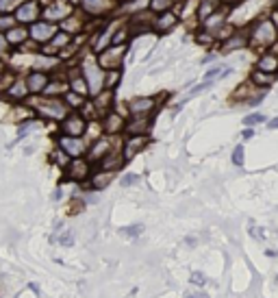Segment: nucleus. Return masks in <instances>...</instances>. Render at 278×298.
Masks as SVG:
<instances>
[{
  "label": "nucleus",
  "instance_id": "f257e3e1",
  "mask_svg": "<svg viewBox=\"0 0 278 298\" xmlns=\"http://www.w3.org/2000/svg\"><path fill=\"white\" fill-rule=\"evenodd\" d=\"M24 105L43 120H53V122H61L65 115L70 113V109L65 107L61 96H28Z\"/></svg>",
  "mask_w": 278,
  "mask_h": 298
},
{
  "label": "nucleus",
  "instance_id": "f03ea898",
  "mask_svg": "<svg viewBox=\"0 0 278 298\" xmlns=\"http://www.w3.org/2000/svg\"><path fill=\"white\" fill-rule=\"evenodd\" d=\"M278 39V26L272 18L259 20L252 26V31H248V46H257V48H272Z\"/></svg>",
  "mask_w": 278,
  "mask_h": 298
},
{
  "label": "nucleus",
  "instance_id": "7ed1b4c3",
  "mask_svg": "<svg viewBox=\"0 0 278 298\" xmlns=\"http://www.w3.org/2000/svg\"><path fill=\"white\" fill-rule=\"evenodd\" d=\"M78 70H80V76H83L85 83H87L89 98L105 90V70L98 65L96 57H85V59L80 61V65H78Z\"/></svg>",
  "mask_w": 278,
  "mask_h": 298
},
{
  "label": "nucleus",
  "instance_id": "20e7f679",
  "mask_svg": "<svg viewBox=\"0 0 278 298\" xmlns=\"http://www.w3.org/2000/svg\"><path fill=\"white\" fill-rule=\"evenodd\" d=\"M120 148H122V144L118 140V135H100L91 144H87L85 159L94 165V163H98L102 157H107L111 150H120Z\"/></svg>",
  "mask_w": 278,
  "mask_h": 298
},
{
  "label": "nucleus",
  "instance_id": "39448f33",
  "mask_svg": "<svg viewBox=\"0 0 278 298\" xmlns=\"http://www.w3.org/2000/svg\"><path fill=\"white\" fill-rule=\"evenodd\" d=\"M74 3L72 0H41V18L59 24L61 20H65L70 13H74Z\"/></svg>",
  "mask_w": 278,
  "mask_h": 298
},
{
  "label": "nucleus",
  "instance_id": "423d86ee",
  "mask_svg": "<svg viewBox=\"0 0 278 298\" xmlns=\"http://www.w3.org/2000/svg\"><path fill=\"white\" fill-rule=\"evenodd\" d=\"M126 50L128 46L126 44H111V46H107L105 50H100L96 53V61L102 70H115V68H122L124 63V57H126Z\"/></svg>",
  "mask_w": 278,
  "mask_h": 298
},
{
  "label": "nucleus",
  "instance_id": "0eeeda50",
  "mask_svg": "<svg viewBox=\"0 0 278 298\" xmlns=\"http://www.w3.org/2000/svg\"><path fill=\"white\" fill-rule=\"evenodd\" d=\"M26 28H28V39L35 41L37 46H43V44H48L50 39H53V35L59 31V26L53 24V22H48V20H43V18L35 20L33 24H28Z\"/></svg>",
  "mask_w": 278,
  "mask_h": 298
},
{
  "label": "nucleus",
  "instance_id": "6e6552de",
  "mask_svg": "<svg viewBox=\"0 0 278 298\" xmlns=\"http://www.w3.org/2000/svg\"><path fill=\"white\" fill-rule=\"evenodd\" d=\"M78 9L85 18H102L118 9L115 0H78Z\"/></svg>",
  "mask_w": 278,
  "mask_h": 298
},
{
  "label": "nucleus",
  "instance_id": "1a4fd4ad",
  "mask_svg": "<svg viewBox=\"0 0 278 298\" xmlns=\"http://www.w3.org/2000/svg\"><path fill=\"white\" fill-rule=\"evenodd\" d=\"M13 18H16V22L22 26L33 24L35 20L41 18V0H24V3L18 5V9L13 11Z\"/></svg>",
  "mask_w": 278,
  "mask_h": 298
},
{
  "label": "nucleus",
  "instance_id": "9d476101",
  "mask_svg": "<svg viewBox=\"0 0 278 298\" xmlns=\"http://www.w3.org/2000/svg\"><path fill=\"white\" fill-rule=\"evenodd\" d=\"M57 148H61L70 159H76V157H85L87 142H85V137L59 135V137H57Z\"/></svg>",
  "mask_w": 278,
  "mask_h": 298
},
{
  "label": "nucleus",
  "instance_id": "9b49d317",
  "mask_svg": "<svg viewBox=\"0 0 278 298\" xmlns=\"http://www.w3.org/2000/svg\"><path fill=\"white\" fill-rule=\"evenodd\" d=\"M61 135H72V137H83L87 133V120L78 111H70L65 118L59 122Z\"/></svg>",
  "mask_w": 278,
  "mask_h": 298
},
{
  "label": "nucleus",
  "instance_id": "f8f14e48",
  "mask_svg": "<svg viewBox=\"0 0 278 298\" xmlns=\"http://www.w3.org/2000/svg\"><path fill=\"white\" fill-rule=\"evenodd\" d=\"M63 170H65V179L74 181V183H83L91 174V163L85 157H76V159H70Z\"/></svg>",
  "mask_w": 278,
  "mask_h": 298
},
{
  "label": "nucleus",
  "instance_id": "ddd939ff",
  "mask_svg": "<svg viewBox=\"0 0 278 298\" xmlns=\"http://www.w3.org/2000/svg\"><path fill=\"white\" fill-rule=\"evenodd\" d=\"M124 124H126V118L120 113H115L113 109L107 111L105 115H100L102 135H120V133H124Z\"/></svg>",
  "mask_w": 278,
  "mask_h": 298
},
{
  "label": "nucleus",
  "instance_id": "4468645a",
  "mask_svg": "<svg viewBox=\"0 0 278 298\" xmlns=\"http://www.w3.org/2000/svg\"><path fill=\"white\" fill-rule=\"evenodd\" d=\"M146 146H148V135H126V140L122 142V148H120L124 161H130Z\"/></svg>",
  "mask_w": 278,
  "mask_h": 298
},
{
  "label": "nucleus",
  "instance_id": "2eb2a0df",
  "mask_svg": "<svg viewBox=\"0 0 278 298\" xmlns=\"http://www.w3.org/2000/svg\"><path fill=\"white\" fill-rule=\"evenodd\" d=\"M48 81H50V74H48V72H41V70H31L24 76V83H26L28 94H31V96H39V94H43Z\"/></svg>",
  "mask_w": 278,
  "mask_h": 298
},
{
  "label": "nucleus",
  "instance_id": "dca6fc26",
  "mask_svg": "<svg viewBox=\"0 0 278 298\" xmlns=\"http://www.w3.org/2000/svg\"><path fill=\"white\" fill-rule=\"evenodd\" d=\"M3 94L9 100H13V103H26L28 96H31V94H28V87L24 83V76H13V81L7 85V90Z\"/></svg>",
  "mask_w": 278,
  "mask_h": 298
},
{
  "label": "nucleus",
  "instance_id": "f3484780",
  "mask_svg": "<svg viewBox=\"0 0 278 298\" xmlns=\"http://www.w3.org/2000/svg\"><path fill=\"white\" fill-rule=\"evenodd\" d=\"M152 124V118L150 115H130L124 124V133L126 135H148Z\"/></svg>",
  "mask_w": 278,
  "mask_h": 298
},
{
  "label": "nucleus",
  "instance_id": "a211bd4d",
  "mask_svg": "<svg viewBox=\"0 0 278 298\" xmlns=\"http://www.w3.org/2000/svg\"><path fill=\"white\" fill-rule=\"evenodd\" d=\"M157 109V98L142 96L128 100V113L130 115H152V111Z\"/></svg>",
  "mask_w": 278,
  "mask_h": 298
},
{
  "label": "nucleus",
  "instance_id": "6ab92c4d",
  "mask_svg": "<svg viewBox=\"0 0 278 298\" xmlns=\"http://www.w3.org/2000/svg\"><path fill=\"white\" fill-rule=\"evenodd\" d=\"M61 28V31H65V33H70V35H78V33H83V31H87V24H85V16L83 13H78V11H74V13H70L65 20H61L59 24H57Z\"/></svg>",
  "mask_w": 278,
  "mask_h": 298
},
{
  "label": "nucleus",
  "instance_id": "aec40b11",
  "mask_svg": "<svg viewBox=\"0 0 278 298\" xmlns=\"http://www.w3.org/2000/svg\"><path fill=\"white\" fill-rule=\"evenodd\" d=\"M113 100H115V92L113 90H102V92L96 94V96H91V105H94V109H96L98 118L100 115H105L107 111H111Z\"/></svg>",
  "mask_w": 278,
  "mask_h": 298
},
{
  "label": "nucleus",
  "instance_id": "412c9836",
  "mask_svg": "<svg viewBox=\"0 0 278 298\" xmlns=\"http://www.w3.org/2000/svg\"><path fill=\"white\" fill-rule=\"evenodd\" d=\"M5 37H7V44H9L11 50H18L22 44L28 39V28L22 24H13L9 31H5Z\"/></svg>",
  "mask_w": 278,
  "mask_h": 298
},
{
  "label": "nucleus",
  "instance_id": "4be33fe9",
  "mask_svg": "<svg viewBox=\"0 0 278 298\" xmlns=\"http://www.w3.org/2000/svg\"><path fill=\"white\" fill-rule=\"evenodd\" d=\"M178 22V16L170 11H163V13H157V18L152 20V31H159V33H167L170 28H174V24Z\"/></svg>",
  "mask_w": 278,
  "mask_h": 298
},
{
  "label": "nucleus",
  "instance_id": "5701e85b",
  "mask_svg": "<svg viewBox=\"0 0 278 298\" xmlns=\"http://www.w3.org/2000/svg\"><path fill=\"white\" fill-rule=\"evenodd\" d=\"M65 78H68V90H70V92L78 94V96L89 98V92H87V83H85V78L80 76V70H78V68H72L70 74L65 76Z\"/></svg>",
  "mask_w": 278,
  "mask_h": 298
},
{
  "label": "nucleus",
  "instance_id": "b1692460",
  "mask_svg": "<svg viewBox=\"0 0 278 298\" xmlns=\"http://www.w3.org/2000/svg\"><path fill=\"white\" fill-rule=\"evenodd\" d=\"M115 179V172L111 170H96V172H91L89 174V187L94 192H100V190H105V187H109V183Z\"/></svg>",
  "mask_w": 278,
  "mask_h": 298
},
{
  "label": "nucleus",
  "instance_id": "393cba45",
  "mask_svg": "<svg viewBox=\"0 0 278 298\" xmlns=\"http://www.w3.org/2000/svg\"><path fill=\"white\" fill-rule=\"evenodd\" d=\"M124 163H126V161H124V157H122V150H111L107 157H102L96 165H98L100 170H111V172H118Z\"/></svg>",
  "mask_w": 278,
  "mask_h": 298
},
{
  "label": "nucleus",
  "instance_id": "a878e982",
  "mask_svg": "<svg viewBox=\"0 0 278 298\" xmlns=\"http://www.w3.org/2000/svg\"><path fill=\"white\" fill-rule=\"evenodd\" d=\"M257 70L267 72V74H278V55L272 50H265L257 59Z\"/></svg>",
  "mask_w": 278,
  "mask_h": 298
},
{
  "label": "nucleus",
  "instance_id": "bb28decb",
  "mask_svg": "<svg viewBox=\"0 0 278 298\" xmlns=\"http://www.w3.org/2000/svg\"><path fill=\"white\" fill-rule=\"evenodd\" d=\"M248 46V33H241V31H235V33H230L228 37H226L222 41V53H233V50H237V48H244Z\"/></svg>",
  "mask_w": 278,
  "mask_h": 298
},
{
  "label": "nucleus",
  "instance_id": "cd10ccee",
  "mask_svg": "<svg viewBox=\"0 0 278 298\" xmlns=\"http://www.w3.org/2000/svg\"><path fill=\"white\" fill-rule=\"evenodd\" d=\"M65 92H68V78H55L50 74L46 90H43V94H39V96H63Z\"/></svg>",
  "mask_w": 278,
  "mask_h": 298
},
{
  "label": "nucleus",
  "instance_id": "c85d7f7f",
  "mask_svg": "<svg viewBox=\"0 0 278 298\" xmlns=\"http://www.w3.org/2000/svg\"><path fill=\"white\" fill-rule=\"evenodd\" d=\"M276 81V74H267V72H261V70H254L250 74V83L259 90H267L272 87V83Z\"/></svg>",
  "mask_w": 278,
  "mask_h": 298
},
{
  "label": "nucleus",
  "instance_id": "c756f323",
  "mask_svg": "<svg viewBox=\"0 0 278 298\" xmlns=\"http://www.w3.org/2000/svg\"><path fill=\"white\" fill-rule=\"evenodd\" d=\"M124 76V70L122 68H115V70H105V90H113L120 85Z\"/></svg>",
  "mask_w": 278,
  "mask_h": 298
},
{
  "label": "nucleus",
  "instance_id": "7c9ffc66",
  "mask_svg": "<svg viewBox=\"0 0 278 298\" xmlns=\"http://www.w3.org/2000/svg\"><path fill=\"white\" fill-rule=\"evenodd\" d=\"M61 98H63V103H65V107H68V109H70V111H78V109H80V107H83V105H85V100H87L85 96H78V94H74V92H70V90H68V92H65V94H63V96H61Z\"/></svg>",
  "mask_w": 278,
  "mask_h": 298
},
{
  "label": "nucleus",
  "instance_id": "2f4dec72",
  "mask_svg": "<svg viewBox=\"0 0 278 298\" xmlns=\"http://www.w3.org/2000/svg\"><path fill=\"white\" fill-rule=\"evenodd\" d=\"M215 11H217V5H215V3H209V0H200V7H198V11H196V13H198V20L204 22L207 18L213 16Z\"/></svg>",
  "mask_w": 278,
  "mask_h": 298
},
{
  "label": "nucleus",
  "instance_id": "473e14b6",
  "mask_svg": "<svg viewBox=\"0 0 278 298\" xmlns=\"http://www.w3.org/2000/svg\"><path fill=\"white\" fill-rule=\"evenodd\" d=\"M174 5H176V0H150V11L155 13H163V11H170L174 9Z\"/></svg>",
  "mask_w": 278,
  "mask_h": 298
},
{
  "label": "nucleus",
  "instance_id": "72a5a7b5",
  "mask_svg": "<svg viewBox=\"0 0 278 298\" xmlns=\"http://www.w3.org/2000/svg\"><path fill=\"white\" fill-rule=\"evenodd\" d=\"M13 24H18L16 18H13V13H0V33L9 31Z\"/></svg>",
  "mask_w": 278,
  "mask_h": 298
},
{
  "label": "nucleus",
  "instance_id": "f704fd0d",
  "mask_svg": "<svg viewBox=\"0 0 278 298\" xmlns=\"http://www.w3.org/2000/svg\"><path fill=\"white\" fill-rule=\"evenodd\" d=\"M246 161V148L244 144H239V146H235V150H233V163L237 165V168H241Z\"/></svg>",
  "mask_w": 278,
  "mask_h": 298
},
{
  "label": "nucleus",
  "instance_id": "c9c22d12",
  "mask_svg": "<svg viewBox=\"0 0 278 298\" xmlns=\"http://www.w3.org/2000/svg\"><path fill=\"white\" fill-rule=\"evenodd\" d=\"M24 0H0V13H13Z\"/></svg>",
  "mask_w": 278,
  "mask_h": 298
},
{
  "label": "nucleus",
  "instance_id": "e433bc0d",
  "mask_svg": "<svg viewBox=\"0 0 278 298\" xmlns=\"http://www.w3.org/2000/svg\"><path fill=\"white\" fill-rule=\"evenodd\" d=\"M265 122V115L263 113H250L244 118V126H254V124H263Z\"/></svg>",
  "mask_w": 278,
  "mask_h": 298
},
{
  "label": "nucleus",
  "instance_id": "4c0bfd02",
  "mask_svg": "<svg viewBox=\"0 0 278 298\" xmlns=\"http://www.w3.org/2000/svg\"><path fill=\"white\" fill-rule=\"evenodd\" d=\"M120 233H122V235H128V237H137V235H142V233H144V224H133V227H124V229H120Z\"/></svg>",
  "mask_w": 278,
  "mask_h": 298
},
{
  "label": "nucleus",
  "instance_id": "58836bf2",
  "mask_svg": "<svg viewBox=\"0 0 278 298\" xmlns=\"http://www.w3.org/2000/svg\"><path fill=\"white\" fill-rule=\"evenodd\" d=\"M53 161L59 165V168H65V165H68V161H70V157L65 155V152L61 150V148H57L55 152H53Z\"/></svg>",
  "mask_w": 278,
  "mask_h": 298
},
{
  "label": "nucleus",
  "instance_id": "ea45409f",
  "mask_svg": "<svg viewBox=\"0 0 278 298\" xmlns=\"http://www.w3.org/2000/svg\"><path fill=\"white\" fill-rule=\"evenodd\" d=\"M139 181H142V177H139V174H124V177L120 179V183H122V187H130V185L139 183Z\"/></svg>",
  "mask_w": 278,
  "mask_h": 298
},
{
  "label": "nucleus",
  "instance_id": "a19ab883",
  "mask_svg": "<svg viewBox=\"0 0 278 298\" xmlns=\"http://www.w3.org/2000/svg\"><path fill=\"white\" fill-rule=\"evenodd\" d=\"M13 50L9 48V44H7V37L5 33H0V59H5V57H11Z\"/></svg>",
  "mask_w": 278,
  "mask_h": 298
},
{
  "label": "nucleus",
  "instance_id": "79ce46f5",
  "mask_svg": "<svg viewBox=\"0 0 278 298\" xmlns=\"http://www.w3.org/2000/svg\"><path fill=\"white\" fill-rule=\"evenodd\" d=\"M55 242H59L61 246H72L74 244V233H72V231H65L61 237H55Z\"/></svg>",
  "mask_w": 278,
  "mask_h": 298
},
{
  "label": "nucleus",
  "instance_id": "37998d69",
  "mask_svg": "<svg viewBox=\"0 0 278 298\" xmlns=\"http://www.w3.org/2000/svg\"><path fill=\"white\" fill-rule=\"evenodd\" d=\"M189 279H192V283H194V285H198V287L207 285V277H204L202 272H192V277H189Z\"/></svg>",
  "mask_w": 278,
  "mask_h": 298
},
{
  "label": "nucleus",
  "instance_id": "c03bdc74",
  "mask_svg": "<svg viewBox=\"0 0 278 298\" xmlns=\"http://www.w3.org/2000/svg\"><path fill=\"white\" fill-rule=\"evenodd\" d=\"M213 85V81H204V83H200V85H196L192 92H189V98L192 96H196V94H200V92H204V90H209V87Z\"/></svg>",
  "mask_w": 278,
  "mask_h": 298
},
{
  "label": "nucleus",
  "instance_id": "a18cd8bd",
  "mask_svg": "<svg viewBox=\"0 0 278 298\" xmlns=\"http://www.w3.org/2000/svg\"><path fill=\"white\" fill-rule=\"evenodd\" d=\"M219 74H222V68H211V70H207V74H204V81H215Z\"/></svg>",
  "mask_w": 278,
  "mask_h": 298
},
{
  "label": "nucleus",
  "instance_id": "49530a36",
  "mask_svg": "<svg viewBox=\"0 0 278 298\" xmlns=\"http://www.w3.org/2000/svg\"><path fill=\"white\" fill-rule=\"evenodd\" d=\"M241 137H244V142L252 140V137H254V131H252V126H246L244 131H241Z\"/></svg>",
  "mask_w": 278,
  "mask_h": 298
},
{
  "label": "nucleus",
  "instance_id": "de8ad7c7",
  "mask_svg": "<svg viewBox=\"0 0 278 298\" xmlns=\"http://www.w3.org/2000/svg\"><path fill=\"white\" fill-rule=\"evenodd\" d=\"M250 233H252V237H254V239H263V237H265V233H263V229H257V227H252V229H250Z\"/></svg>",
  "mask_w": 278,
  "mask_h": 298
},
{
  "label": "nucleus",
  "instance_id": "09e8293b",
  "mask_svg": "<svg viewBox=\"0 0 278 298\" xmlns=\"http://www.w3.org/2000/svg\"><path fill=\"white\" fill-rule=\"evenodd\" d=\"M63 198V190H61V187H57V190L53 192V200H61Z\"/></svg>",
  "mask_w": 278,
  "mask_h": 298
},
{
  "label": "nucleus",
  "instance_id": "8fccbe9b",
  "mask_svg": "<svg viewBox=\"0 0 278 298\" xmlns=\"http://www.w3.org/2000/svg\"><path fill=\"white\" fill-rule=\"evenodd\" d=\"M267 126H269V129H278V118L269 120V122H267Z\"/></svg>",
  "mask_w": 278,
  "mask_h": 298
},
{
  "label": "nucleus",
  "instance_id": "3c124183",
  "mask_svg": "<svg viewBox=\"0 0 278 298\" xmlns=\"http://www.w3.org/2000/svg\"><path fill=\"white\" fill-rule=\"evenodd\" d=\"M28 287H31V292H35V294H39V287H37V283H28Z\"/></svg>",
  "mask_w": 278,
  "mask_h": 298
},
{
  "label": "nucleus",
  "instance_id": "603ef678",
  "mask_svg": "<svg viewBox=\"0 0 278 298\" xmlns=\"http://www.w3.org/2000/svg\"><path fill=\"white\" fill-rule=\"evenodd\" d=\"M7 68H9V65H7V61H5V59H0V74H3V72H5Z\"/></svg>",
  "mask_w": 278,
  "mask_h": 298
},
{
  "label": "nucleus",
  "instance_id": "864d4df0",
  "mask_svg": "<svg viewBox=\"0 0 278 298\" xmlns=\"http://www.w3.org/2000/svg\"><path fill=\"white\" fill-rule=\"evenodd\" d=\"M187 298H196V296H187Z\"/></svg>",
  "mask_w": 278,
  "mask_h": 298
},
{
  "label": "nucleus",
  "instance_id": "5fc2aeb1",
  "mask_svg": "<svg viewBox=\"0 0 278 298\" xmlns=\"http://www.w3.org/2000/svg\"><path fill=\"white\" fill-rule=\"evenodd\" d=\"M115 3H120V0H115Z\"/></svg>",
  "mask_w": 278,
  "mask_h": 298
},
{
  "label": "nucleus",
  "instance_id": "6e6d98bb",
  "mask_svg": "<svg viewBox=\"0 0 278 298\" xmlns=\"http://www.w3.org/2000/svg\"><path fill=\"white\" fill-rule=\"evenodd\" d=\"M276 281H278V277H276Z\"/></svg>",
  "mask_w": 278,
  "mask_h": 298
}]
</instances>
